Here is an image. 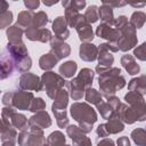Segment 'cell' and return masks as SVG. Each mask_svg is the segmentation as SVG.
Returning a JSON list of instances; mask_svg holds the SVG:
<instances>
[{"label":"cell","instance_id":"6da1fadb","mask_svg":"<svg viewBox=\"0 0 146 146\" xmlns=\"http://www.w3.org/2000/svg\"><path fill=\"white\" fill-rule=\"evenodd\" d=\"M96 73L99 74L98 84L100 94L105 98L115 96L116 91L125 86V78L121 75V70L119 67H103L97 65Z\"/></svg>","mask_w":146,"mask_h":146},{"label":"cell","instance_id":"7a4b0ae2","mask_svg":"<svg viewBox=\"0 0 146 146\" xmlns=\"http://www.w3.org/2000/svg\"><path fill=\"white\" fill-rule=\"evenodd\" d=\"M70 113L84 133L91 132L94 123L98 120L96 111L88 103H73L70 107Z\"/></svg>","mask_w":146,"mask_h":146},{"label":"cell","instance_id":"3957f363","mask_svg":"<svg viewBox=\"0 0 146 146\" xmlns=\"http://www.w3.org/2000/svg\"><path fill=\"white\" fill-rule=\"evenodd\" d=\"M94 78H95V72L91 68L88 67L82 68L79 72V74L75 78H73L71 81H68L66 84L71 98L73 100L82 99V97L86 94V90L91 88Z\"/></svg>","mask_w":146,"mask_h":146},{"label":"cell","instance_id":"277c9868","mask_svg":"<svg viewBox=\"0 0 146 146\" xmlns=\"http://www.w3.org/2000/svg\"><path fill=\"white\" fill-rule=\"evenodd\" d=\"M41 81L43 84V89L47 92V96L51 99H54L56 97L57 92L62 88H65V86L67 84V81H65V79L62 75H59L52 71L44 72L41 75Z\"/></svg>","mask_w":146,"mask_h":146},{"label":"cell","instance_id":"5b68a950","mask_svg":"<svg viewBox=\"0 0 146 146\" xmlns=\"http://www.w3.org/2000/svg\"><path fill=\"white\" fill-rule=\"evenodd\" d=\"M124 100L135 111L137 121L143 122L146 120V103L143 95L133 91H128V94L124 95Z\"/></svg>","mask_w":146,"mask_h":146},{"label":"cell","instance_id":"8992f818","mask_svg":"<svg viewBox=\"0 0 146 146\" xmlns=\"http://www.w3.org/2000/svg\"><path fill=\"white\" fill-rule=\"evenodd\" d=\"M120 32H121V34H120V38L116 43L119 47V50L125 52L137 46L138 39H137V34H136V29L130 23L124 29H122Z\"/></svg>","mask_w":146,"mask_h":146},{"label":"cell","instance_id":"52a82bcc","mask_svg":"<svg viewBox=\"0 0 146 146\" xmlns=\"http://www.w3.org/2000/svg\"><path fill=\"white\" fill-rule=\"evenodd\" d=\"M18 87L21 88V90H25V91H41L43 89V84L41 81V78H39L36 74L26 72L23 73L19 76L18 80Z\"/></svg>","mask_w":146,"mask_h":146},{"label":"cell","instance_id":"ba28073f","mask_svg":"<svg viewBox=\"0 0 146 146\" xmlns=\"http://www.w3.org/2000/svg\"><path fill=\"white\" fill-rule=\"evenodd\" d=\"M33 99H34V96L31 91H25V90L13 91L11 107L21 111H27L30 110Z\"/></svg>","mask_w":146,"mask_h":146},{"label":"cell","instance_id":"9c48e42d","mask_svg":"<svg viewBox=\"0 0 146 146\" xmlns=\"http://www.w3.org/2000/svg\"><path fill=\"white\" fill-rule=\"evenodd\" d=\"M66 133L73 141L72 146H91L90 138L87 137V135L80 129L79 125L70 124L66 128Z\"/></svg>","mask_w":146,"mask_h":146},{"label":"cell","instance_id":"30bf717a","mask_svg":"<svg viewBox=\"0 0 146 146\" xmlns=\"http://www.w3.org/2000/svg\"><path fill=\"white\" fill-rule=\"evenodd\" d=\"M0 68H1V80H5L9 78L15 71H17L16 67V62L13 58V56L8 52V50L5 48L1 54V59H0Z\"/></svg>","mask_w":146,"mask_h":146},{"label":"cell","instance_id":"8fae6325","mask_svg":"<svg viewBox=\"0 0 146 146\" xmlns=\"http://www.w3.org/2000/svg\"><path fill=\"white\" fill-rule=\"evenodd\" d=\"M75 30L78 32L79 39L81 40V42H91L94 36V31L91 27V24L84 18L83 15L80 16L76 25H75Z\"/></svg>","mask_w":146,"mask_h":146},{"label":"cell","instance_id":"7c38bea8","mask_svg":"<svg viewBox=\"0 0 146 146\" xmlns=\"http://www.w3.org/2000/svg\"><path fill=\"white\" fill-rule=\"evenodd\" d=\"M120 34H121V32L119 30H116V29H114L111 25L105 24V23L99 24L96 29V35L97 36L105 39L108 42H113V43H117Z\"/></svg>","mask_w":146,"mask_h":146},{"label":"cell","instance_id":"4fadbf2b","mask_svg":"<svg viewBox=\"0 0 146 146\" xmlns=\"http://www.w3.org/2000/svg\"><path fill=\"white\" fill-rule=\"evenodd\" d=\"M52 32L54 36H56L59 40H66L70 36V31H68V25L64 16H58L55 18L52 22Z\"/></svg>","mask_w":146,"mask_h":146},{"label":"cell","instance_id":"5bb4252c","mask_svg":"<svg viewBox=\"0 0 146 146\" xmlns=\"http://www.w3.org/2000/svg\"><path fill=\"white\" fill-rule=\"evenodd\" d=\"M98 65L103 67H112L114 63V56L112 55V51L110 49V46L107 42L100 43L98 46Z\"/></svg>","mask_w":146,"mask_h":146},{"label":"cell","instance_id":"9a60e30c","mask_svg":"<svg viewBox=\"0 0 146 146\" xmlns=\"http://www.w3.org/2000/svg\"><path fill=\"white\" fill-rule=\"evenodd\" d=\"M79 56L84 62H94L98 57V47L92 42H82L79 48Z\"/></svg>","mask_w":146,"mask_h":146},{"label":"cell","instance_id":"2e32d148","mask_svg":"<svg viewBox=\"0 0 146 146\" xmlns=\"http://www.w3.org/2000/svg\"><path fill=\"white\" fill-rule=\"evenodd\" d=\"M50 50L56 54V56L59 59H63L71 54V47L68 43L64 42L63 40L57 39L56 36H52L50 40Z\"/></svg>","mask_w":146,"mask_h":146},{"label":"cell","instance_id":"e0dca14e","mask_svg":"<svg viewBox=\"0 0 146 146\" xmlns=\"http://www.w3.org/2000/svg\"><path fill=\"white\" fill-rule=\"evenodd\" d=\"M29 125L40 128V129H47L51 125V119H50L48 112L41 111V112H38V113L33 114L29 119Z\"/></svg>","mask_w":146,"mask_h":146},{"label":"cell","instance_id":"ac0fdd59","mask_svg":"<svg viewBox=\"0 0 146 146\" xmlns=\"http://www.w3.org/2000/svg\"><path fill=\"white\" fill-rule=\"evenodd\" d=\"M60 59L56 56V54L54 51H49L47 54H43L40 58H39V66L41 70H43L44 72L50 71L51 68L55 67V65L59 62Z\"/></svg>","mask_w":146,"mask_h":146},{"label":"cell","instance_id":"d6986e66","mask_svg":"<svg viewBox=\"0 0 146 146\" xmlns=\"http://www.w3.org/2000/svg\"><path fill=\"white\" fill-rule=\"evenodd\" d=\"M68 105V91L65 88H62L56 97L54 98V103L51 105V111H63L66 110Z\"/></svg>","mask_w":146,"mask_h":146},{"label":"cell","instance_id":"ffe728a7","mask_svg":"<svg viewBox=\"0 0 146 146\" xmlns=\"http://www.w3.org/2000/svg\"><path fill=\"white\" fill-rule=\"evenodd\" d=\"M128 90L140 95H146V74L133 78L128 83Z\"/></svg>","mask_w":146,"mask_h":146},{"label":"cell","instance_id":"44dd1931","mask_svg":"<svg viewBox=\"0 0 146 146\" xmlns=\"http://www.w3.org/2000/svg\"><path fill=\"white\" fill-rule=\"evenodd\" d=\"M121 65L130 75H135L140 72V66L137 64L133 55H123L121 57Z\"/></svg>","mask_w":146,"mask_h":146},{"label":"cell","instance_id":"7402d4cb","mask_svg":"<svg viewBox=\"0 0 146 146\" xmlns=\"http://www.w3.org/2000/svg\"><path fill=\"white\" fill-rule=\"evenodd\" d=\"M46 144V137L43 129L30 127V139L27 146H43Z\"/></svg>","mask_w":146,"mask_h":146},{"label":"cell","instance_id":"603a6c76","mask_svg":"<svg viewBox=\"0 0 146 146\" xmlns=\"http://www.w3.org/2000/svg\"><path fill=\"white\" fill-rule=\"evenodd\" d=\"M24 33H25V31H23V29L19 27L17 24L9 26L6 30V35L8 38V43H10V44H18V43L23 42L22 41V36H23Z\"/></svg>","mask_w":146,"mask_h":146},{"label":"cell","instance_id":"cb8c5ba5","mask_svg":"<svg viewBox=\"0 0 146 146\" xmlns=\"http://www.w3.org/2000/svg\"><path fill=\"white\" fill-rule=\"evenodd\" d=\"M17 129H15L11 123L1 120V141H13L15 143L17 137Z\"/></svg>","mask_w":146,"mask_h":146},{"label":"cell","instance_id":"d4e9b609","mask_svg":"<svg viewBox=\"0 0 146 146\" xmlns=\"http://www.w3.org/2000/svg\"><path fill=\"white\" fill-rule=\"evenodd\" d=\"M117 116L121 119V121L123 123H127V124H132L137 121V115H136L135 111L127 104L121 105L119 113H117Z\"/></svg>","mask_w":146,"mask_h":146},{"label":"cell","instance_id":"484cf974","mask_svg":"<svg viewBox=\"0 0 146 146\" xmlns=\"http://www.w3.org/2000/svg\"><path fill=\"white\" fill-rule=\"evenodd\" d=\"M1 120H5V121L11 123V125H13L15 129L19 130V131L23 130V129H25V128L29 125V120H27V117H26L24 114L17 113V112H15L9 119H1Z\"/></svg>","mask_w":146,"mask_h":146},{"label":"cell","instance_id":"4316f807","mask_svg":"<svg viewBox=\"0 0 146 146\" xmlns=\"http://www.w3.org/2000/svg\"><path fill=\"white\" fill-rule=\"evenodd\" d=\"M34 13L31 10H23L18 14L17 16V25L22 29H29L30 26L33 25V21H34Z\"/></svg>","mask_w":146,"mask_h":146},{"label":"cell","instance_id":"83f0119b","mask_svg":"<svg viewBox=\"0 0 146 146\" xmlns=\"http://www.w3.org/2000/svg\"><path fill=\"white\" fill-rule=\"evenodd\" d=\"M105 128L108 135H115L124 130V123L121 121V119L117 115H115L105 123Z\"/></svg>","mask_w":146,"mask_h":146},{"label":"cell","instance_id":"f1b7e54d","mask_svg":"<svg viewBox=\"0 0 146 146\" xmlns=\"http://www.w3.org/2000/svg\"><path fill=\"white\" fill-rule=\"evenodd\" d=\"M98 14H99V18L103 21V23L113 26L114 21H115L114 14H113V8H111L107 5H102L98 8Z\"/></svg>","mask_w":146,"mask_h":146},{"label":"cell","instance_id":"f546056e","mask_svg":"<svg viewBox=\"0 0 146 146\" xmlns=\"http://www.w3.org/2000/svg\"><path fill=\"white\" fill-rule=\"evenodd\" d=\"M76 70H78V64L74 60H67L63 63L58 68L63 78H73V75L76 73Z\"/></svg>","mask_w":146,"mask_h":146},{"label":"cell","instance_id":"4dcf8cb0","mask_svg":"<svg viewBox=\"0 0 146 146\" xmlns=\"http://www.w3.org/2000/svg\"><path fill=\"white\" fill-rule=\"evenodd\" d=\"M84 98H86V100H87L88 104H92V105H96V106L104 102L102 94L98 90L94 89V88H89V89L86 90Z\"/></svg>","mask_w":146,"mask_h":146},{"label":"cell","instance_id":"1f68e13d","mask_svg":"<svg viewBox=\"0 0 146 146\" xmlns=\"http://www.w3.org/2000/svg\"><path fill=\"white\" fill-rule=\"evenodd\" d=\"M47 143L50 146H63L66 144V138L62 131H52L47 137Z\"/></svg>","mask_w":146,"mask_h":146},{"label":"cell","instance_id":"d6a6232c","mask_svg":"<svg viewBox=\"0 0 146 146\" xmlns=\"http://www.w3.org/2000/svg\"><path fill=\"white\" fill-rule=\"evenodd\" d=\"M131 139L137 146H146V130L143 128H136L130 133Z\"/></svg>","mask_w":146,"mask_h":146},{"label":"cell","instance_id":"836d02e7","mask_svg":"<svg viewBox=\"0 0 146 146\" xmlns=\"http://www.w3.org/2000/svg\"><path fill=\"white\" fill-rule=\"evenodd\" d=\"M80 16H81V14L79 13V10H76L74 8H71V7L65 8V15H64V17H65V19L67 22V25L70 27H75V25H76V23H78V21L80 18Z\"/></svg>","mask_w":146,"mask_h":146},{"label":"cell","instance_id":"e575fe53","mask_svg":"<svg viewBox=\"0 0 146 146\" xmlns=\"http://www.w3.org/2000/svg\"><path fill=\"white\" fill-rule=\"evenodd\" d=\"M96 107H97V110H98L100 116H102L103 119L107 120V121H108L110 119H112L113 116L116 115V114H115V111L113 110V107H112L107 102H103V103H100L99 105H97Z\"/></svg>","mask_w":146,"mask_h":146},{"label":"cell","instance_id":"d590c367","mask_svg":"<svg viewBox=\"0 0 146 146\" xmlns=\"http://www.w3.org/2000/svg\"><path fill=\"white\" fill-rule=\"evenodd\" d=\"M136 30L137 29H141L144 26V24L146 23V14L144 11H133L131 14L130 17V22H129Z\"/></svg>","mask_w":146,"mask_h":146},{"label":"cell","instance_id":"8d00e7d4","mask_svg":"<svg viewBox=\"0 0 146 146\" xmlns=\"http://www.w3.org/2000/svg\"><path fill=\"white\" fill-rule=\"evenodd\" d=\"M54 115H55V119H56V122L58 124L59 128L64 129V128H67L70 124H68V116H67V112L66 110H63V111H52Z\"/></svg>","mask_w":146,"mask_h":146},{"label":"cell","instance_id":"74e56055","mask_svg":"<svg viewBox=\"0 0 146 146\" xmlns=\"http://www.w3.org/2000/svg\"><path fill=\"white\" fill-rule=\"evenodd\" d=\"M84 18L90 23V24H92V23H96L98 19H99V14H98V7L97 6H95V5H91V6H89L88 8H87V10H86V13H84Z\"/></svg>","mask_w":146,"mask_h":146},{"label":"cell","instance_id":"f35d334b","mask_svg":"<svg viewBox=\"0 0 146 146\" xmlns=\"http://www.w3.org/2000/svg\"><path fill=\"white\" fill-rule=\"evenodd\" d=\"M48 22H49V18H48V15L44 11L40 10L34 15V21H33L34 26H36L39 29H43L48 24Z\"/></svg>","mask_w":146,"mask_h":146},{"label":"cell","instance_id":"ab89813d","mask_svg":"<svg viewBox=\"0 0 146 146\" xmlns=\"http://www.w3.org/2000/svg\"><path fill=\"white\" fill-rule=\"evenodd\" d=\"M86 1L84 0H65V1H62V6L64 7V8H68V7H71V8H74V9H76V10H81V9H83L84 7H86Z\"/></svg>","mask_w":146,"mask_h":146},{"label":"cell","instance_id":"60d3db41","mask_svg":"<svg viewBox=\"0 0 146 146\" xmlns=\"http://www.w3.org/2000/svg\"><path fill=\"white\" fill-rule=\"evenodd\" d=\"M30 139V125H27L25 129L21 130L17 137V143L18 146H27Z\"/></svg>","mask_w":146,"mask_h":146},{"label":"cell","instance_id":"b9f144b4","mask_svg":"<svg viewBox=\"0 0 146 146\" xmlns=\"http://www.w3.org/2000/svg\"><path fill=\"white\" fill-rule=\"evenodd\" d=\"M13 22V13L10 10H7L2 14H0V29H8L10 23Z\"/></svg>","mask_w":146,"mask_h":146},{"label":"cell","instance_id":"7bdbcfd3","mask_svg":"<svg viewBox=\"0 0 146 146\" xmlns=\"http://www.w3.org/2000/svg\"><path fill=\"white\" fill-rule=\"evenodd\" d=\"M46 108V102L41 98V97H38V98H34L32 104H31V107L29 111L33 112V113H38V112H41V111H44Z\"/></svg>","mask_w":146,"mask_h":146},{"label":"cell","instance_id":"ee69618b","mask_svg":"<svg viewBox=\"0 0 146 146\" xmlns=\"http://www.w3.org/2000/svg\"><path fill=\"white\" fill-rule=\"evenodd\" d=\"M31 67H32V59H31L30 56H26L25 58H23V59L18 63V65H17V71L23 74V73L29 72Z\"/></svg>","mask_w":146,"mask_h":146},{"label":"cell","instance_id":"f6af8a7d","mask_svg":"<svg viewBox=\"0 0 146 146\" xmlns=\"http://www.w3.org/2000/svg\"><path fill=\"white\" fill-rule=\"evenodd\" d=\"M133 57H136V58H138L139 60H143V62L146 60V41L143 42L141 44L137 46L133 49Z\"/></svg>","mask_w":146,"mask_h":146},{"label":"cell","instance_id":"bcb514c9","mask_svg":"<svg viewBox=\"0 0 146 146\" xmlns=\"http://www.w3.org/2000/svg\"><path fill=\"white\" fill-rule=\"evenodd\" d=\"M39 27L32 25L29 29L25 30V35L30 41H38V33H39Z\"/></svg>","mask_w":146,"mask_h":146},{"label":"cell","instance_id":"7dc6e473","mask_svg":"<svg viewBox=\"0 0 146 146\" xmlns=\"http://www.w3.org/2000/svg\"><path fill=\"white\" fill-rule=\"evenodd\" d=\"M128 24H129V22H128L127 16H124V15H120L117 18H115L113 26H114V29H116V30L121 31V30H122V29H124Z\"/></svg>","mask_w":146,"mask_h":146},{"label":"cell","instance_id":"c3c4849f","mask_svg":"<svg viewBox=\"0 0 146 146\" xmlns=\"http://www.w3.org/2000/svg\"><path fill=\"white\" fill-rule=\"evenodd\" d=\"M24 6L30 9L31 11H33L34 9H36L40 6V1L38 0H24Z\"/></svg>","mask_w":146,"mask_h":146},{"label":"cell","instance_id":"681fc988","mask_svg":"<svg viewBox=\"0 0 146 146\" xmlns=\"http://www.w3.org/2000/svg\"><path fill=\"white\" fill-rule=\"evenodd\" d=\"M11 96H13V91H7L2 95V104L3 106H8L11 107Z\"/></svg>","mask_w":146,"mask_h":146},{"label":"cell","instance_id":"f907efd6","mask_svg":"<svg viewBox=\"0 0 146 146\" xmlns=\"http://www.w3.org/2000/svg\"><path fill=\"white\" fill-rule=\"evenodd\" d=\"M102 5H107L111 8H119V7L125 6L127 2H124V1H121L120 2V1H106V0H104V1H102Z\"/></svg>","mask_w":146,"mask_h":146},{"label":"cell","instance_id":"816d5d0a","mask_svg":"<svg viewBox=\"0 0 146 146\" xmlns=\"http://www.w3.org/2000/svg\"><path fill=\"white\" fill-rule=\"evenodd\" d=\"M96 133H97L98 137H102V138H106V137L108 136V132H107V130H106V128H105V123L99 124V125L97 127Z\"/></svg>","mask_w":146,"mask_h":146},{"label":"cell","instance_id":"f5cc1de1","mask_svg":"<svg viewBox=\"0 0 146 146\" xmlns=\"http://www.w3.org/2000/svg\"><path fill=\"white\" fill-rule=\"evenodd\" d=\"M116 145L117 146H130V140H129V138L127 136H122V137L117 138Z\"/></svg>","mask_w":146,"mask_h":146},{"label":"cell","instance_id":"db71d44e","mask_svg":"<svg viewBox=\"0 0 146 146\" xmlns=\"http://www.w3.org/2000/svg\"><path fill=\"white\" fill-rule=\"evenodd\" d=\"M97 146H115V144L111 138H103L97 143Z\"/></svg>","mask_w":146,"mask_h":146},{"label":"cell","instance_id":"11a10c76","mask_svg":"<svg viewBox=\"0 0 146 146\" xmlns=\"http://www.w3.org/2000/svg\"><path fill=\"white\" fill-rule=\"evenodd\" d=\"M8 7H9V5H8L7 1H1V2H0V14L7 11V10H8Z\"/></svg>","mask_w":146,"mask_h":146},{"label":"cell","instance_id":"9f6ffc18","mask_svg":"<svg viewBox=\"0 0 146 146\" xmlns=\"http://www.w3.org/2000/svg\"><path fill=\"white\" fill-rule=\"evenodd\" d=\"M130 6H132V7H135V8H137V7H144L145 5H146V2H138V3H135V2H131V3H129Z\"/></svg>","mask_w":146,"mask_h":146},{"label":"cell","instance_id":"6f0895ef","mask_svg":"<svg viewBox=\"0 0 146 146\" xmlns=\"http://www.w3.org/2000/svg\"><path fill=\"white\" fill-rule=\"evenodd\" d=\"M2 146H15V143H13V141H3Z\"/></svg>","mask_w":146,"mask_h":146},{"label":"cell","instance_id":"680465c9","mask_svg":"<svg viewBox=\"0 0 146 146\" xmlns=\"http://www.w3.org/2000/svg\"><path fill=\"white\" fill-rule=\"evenodd\" d=\"M55 3H57V1H56V0H55V1H51V2L43 1V5H46V6H51V5H55Z\"/></svg>","mask_w":146,"mask_h":146},{"label":"cell","instance_id":"91938a15","mask_svg":"<svg viewBox=\"0 0 146 146\" xmlns=\"http://www.w3.org/2000/svg\"><path fill=\"white\" fill-rule=\"evenodd\" d=\"M43 146H50V145H49V144H48V143H46V144H44V145H43Z\"/></svg>","mask_w":146,"mask_h":146},{"label":"cell","instance_id":"94428289","mask_svg":"<svg viewBox=\"0 0 146 146\" xmlns=\"http://www.w3.org/2000/svg\"><path fill=\"white\" fill-rule=\"evenodd\" d=\"M63 146H71V145H68V144H65V145H63Z\"/></svg>","mask_w":146,"mask_h":146}]
</instances>
